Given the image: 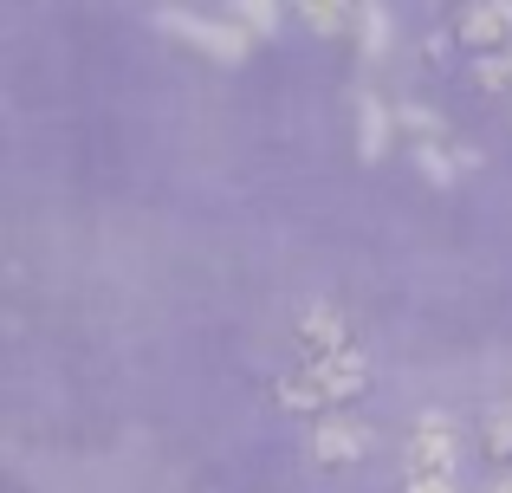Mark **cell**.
<instances>
[{
    "mask_svg": "<svg viewBox=\"0 0 512 493\" xmlns=\"http://www.w3.org/2000/svg\"><path fill=\"white\" fill-rule=\"evenodd\" d=\"M461 39L467 46H480V52H493V46H512V0H474V7H461Z\"/></svg>",
    "mask_w": 512,
    "mask_h": 493,
    "instance_id": "cell-5",
    "label": "cell"
},
{
    "mask_svg": "<svg viewBox=\"0 0 512 493\" xmlns=\"http://www.w3.org/2000/svg\"><path fill=\"white\" fill-rule=\"evenodd\" d=\"M357 150L370 156V163L389 150V104L376 98V91H363V98H357Z\"/></svg>",
    "mask_w": 512,
    "mask_h": 493,
    "instance_id": "cell-8",
    "label": "cell"
},
{
    "mask_svg": "<svg viewBox=\"0 0 512 493\" xmlns=\"http://www.w3.org/2000/svg\"><path fill=\"white\" fill-rule=\"evenodd\" d=\"M493 493H512V474H500V481H493Z\"/></svg>",
    "mask_w": 512,
    "mask_h": 493,
    "instance_id": "cell-14",
    "label": "cell"
},
{
    "mask_svg": "<svg viewBox=\"0 0 512 493\" xmlns=\"http://www.w3.org/2000/svg\"><path fill=\"white\" fill-rule=\"evenodd\" d=\"M370 383V357L350 344V351L338 357H325V364H312V370H299V377H279V409H299V416H312V409H338L350 403V396Z\"/></svg>",
    "mask_w": 512,
    "mask_h": 493,
    "instance_id": "cell-1",
    "label": "cell"
},
{
    "mask_svg": "<svg viewBox=\"0 0 512 493\" xmlns=\"http://www.w3.org/2000/svg\"><path fill=\"white\" fill-rule=\"evenodd\" d=\"M305 448H312L318 468H350V461H363V455L376 448V435L363 429V422H350V416H325V422L312 429V442H305Z\"/></svg>",
    "mask_w": 512,
    "mask_h": 493,
    "instance_id": "cell-3",
    "label": "cell"
},
{
    "mask_svg": "<svg viewBox=\"0 0 512 493\" xmlns=\"http://www.w3.org/2000/svg\"><path fill=\"white\" fill-rule=\"evenodd\" d=\"M409 493H454L448 474H422V481H409Z\"/></svg>",
    "mask_w": 512,
    "mask_h": 493,
    "instance_id": "cell-13",
    "label": "cell"
},
{
    "mask_svg": "<svg viewBox=\"0 0 512 493\" xmlns=\"http://www.w3.org/2000/svg\"><path fill=\"white\" fill-rule=\"evenodd\" d=\"M299 344H305V357H312V364H325V357L350 351L344 312H338V305H312V312H299Z\"/></svg>",
    "mask_w": 512,
    "mask_h": 493,
    "instance_id": "cell-4",
    "label": "cell"
},
{
    "mask_svg": "<svg viewBox=\"0 0 512 493\" xmlns=\"http://www.w3.org/2000/svg\"><path fill=\"white\" fill-rule=\"evenodd\" d=\"M415 163H422V176L435 182V189H448L461 169L480 163V150H467V143H435V150H415Z\"/></svg>",
    "mask_w": 512,
    "mask_h": 493,
    "instance_id": "cell-7",
    "label": "cell"
},
{
    "mask_svg": "<svg viewBox=\"0 0 512 493\" xmlns=\"http://www.w3.org/2000/svg\"><path fill=\"white\" fill-rule=\"evenodd\" d=\"M240 20H247V26H260V33H273V20H279V7H240Z\"/></svg>",
    "mask_w": 512,
    "mask_h": 493,
    "instance_id": "cell-12",
    "label": "cell"
},
{
    "mask_svg": "<svg viewBox=\"0 0 512 493\" xmlns=\"http://www.w3.org/2000/svg\"><path fill=\"white\" fill-rule=\"evenodd\" d=\"M480 448H487L493 461H512V403H493L487 416H480Z\"/></svg>",
    "mask_w": 512,
    "mask_h": 493,
    "instance_id": "cell-10",
    "label": "cell"
},
{
    "mask_svg": "<svg viewBox=\"0 0 512 493\" xmlns=\"http://www.w3.org/2000/svg\"><path fill=\"white\" fill-rule=\"evenodd\" d=\"M396 124L415 130V150H435V143H448V124H441L428 104H396Z\"/></svg>",
    "mask_w": 512,
    "mask_h": 493,
    "instance_id": "cell-9",
    "label": "cell"
},
{
    "mask_svg": "<svg viewBox=\"0 0 512 493\" xmlns=\"http://www.w3.org/2000/svg\"><path fill=\"white\" fill-rule=\"evenodd\" d=\"M454 461H461V422H454L448 409L415 416V429H409V481H422V474H448L454 481Z\"/></svg>",
    "mask_w": 512,
    "mask_h": 493,
    "instance_id": "cell-2",
    "label": "cell"
},
{
    "mask_svg": "<svg viewBox=\"0 0 512 493\" xmlns=\"http://www.w3.org/2000/svg\"><path fill=\"white\" fill-rule=\"evenodd\" d=\"M357 39H363L370 59H383V52H389V13L383 7H357Z\"/></svg>",
    "mask_w": 512,
    "mask_h": 493,
    "instance_id": "cell-11",
    "label": "cell"
},
{
    "mask_svg": "<svg viewBox=\"0 0 512 493\" xmlns=\"http://www.w3.org/2000/svg\"><path fill=\"white\" fill-rule=\"evenodd\" d=\"M163 26H175L188 46L214 52V59H240V52H247V33H234V26H221V20H201V13H175V7H169Z\"/></svg>",
    "mask_w": 512,
    "mask_h": 493,
    "instance_id": "cell-6",
    "label": "cell"
}]
</instances>
